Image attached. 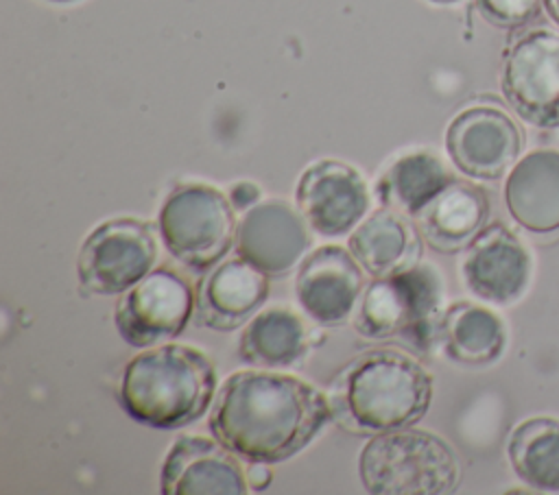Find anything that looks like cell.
I'll return each mask as SVG.
<instances>
[{"mask_svg": "<svg viewBox=\"0 0 559 495\" xmlns=\"http://www.w3.org/2000/svg\"><path fill=\"white\" fill-rule=\"evenodd\" d=\"M328 395L273 371L231 373L212 406V436L249 462H282L299 454L330 419Z\"/></svg>", "mask_w": 559, "mask_h": 495, "instance_id": "1", "label": "cell"}, {"mask_svg": "<svg viewBox=\"0 0 559 495\" xmlns=\"http://www.w3.org/2000/svg\"><path fill=\"white\" fill-rule=\"evenodd\" d=\"M432 377L411 355L373 349L352 358L332 379V419L352 434H382L415 425L430 408Z\"/></svg>", "mask_w": 559, "mask_h": 495, "instance_id": "2", "label": "cell"}, {"mask_svg": "<svg viewBox=\"0 0 559 495\" xmlns=\"http://www.w3.org/2000/svg\"><path fill=\"white\" fill-rule=\"evenodd\" d=\"M216 388L212 360L186 345H155L133 355L120 377L118 401L138 423L175 430L210 408Z\"/></svg>", "mask_w": 559, "mask_h": 495, "instance_id": "3", "label": "cell"}, {"mask_svg": "<svg viewBox=\"0 0 559 495\" xmlns=\"http://www.w3.org/2000/svg\"><path fill=\"white\" fill-rule=\"evenodd\" d=\"M443 314L439 270L417 262L402 273L373 277L362 292L354 327L365 338H402L426 353L441 340Z\"/></svg>", "mask_w": 559, "mask_h": 495, "instance_id": "4", "label": "cell"}, {"mask_svg": "<svg viewBox=\"0 0 559 495\" xmlns=\"http://www.w3.org/2000/svg\"><path fill=\"white\" fill-rule=\"evenodd\" d=\"M360 482L376 495H443L461 478L454 449L428 430L376 434L358 456Z\"/></svg>", "mask_w": 559, "mask_h": 495, "instance_id": "5", "label": "cell"}, {"mask_svg": "<svg viewBox=\"0 0 559 495\" xmlns=\"http://www.w3.org/2000/svg\"><path fill=\"white\" fill-rule=\"evenodd\" d=\"M236 227L229 196L207 183L177 185L157 216L159 238L168 253L194 270L223 262L234 246Z\"/></svg>", "mask_w": 559, "mask_h": 495, "instance_id": "6", "label": "cell"}, {"mask_svg": "<svg viewBox=\"0 0 559 495\" xmlns=\"http://www.w3.org/2000/svg\"><path fill=\"white\" fill-rule=\"evenodd\" d=\"M500 89L520 120L535 129H559V28H518L502 52Z\"/></svg>", "mask_w": 559, "mask_h": 495, "instance_id": "7", "label": "cell"}, {"mask_svg": "<svg viewBox=\"0 0 559 495\" xmlns=\"http://www.w3.org/2000/svg\"><path fill=\"white\" fill-rule=\"evenodd\" d=\"M155 257V236L144 220H105L79 249V283L90 294H122L153 270Z\"/></svg>", "mask_w": 559, "mask_h": 495, "instance_id": "8", "label": "cell"}, {"mask_svg": "<svg viewBox=\"0 0 559 495\" xmlns=\"http://www.w3.org/2000/svg\"><path fill=\"white\" fill-rule=\"evenodd\" d=\"M194 310L197 297L190 281L181 273L159 266L120 294L114 321L127 345L146 349L177 338Z\"/></svg>", "mask_w": 559, "mask_h": 495, "instance_id": "9", "label": "cell"}, {"mask_svg": "<svg viewBox=\"0 0 559 495\" xmlns=\"http://www.w3.org/2000/svg\"><path fill=\"white\" fill-rule=\"evenodd\" d=\"M524 148L520 124L500 107L474 105L452 118L445 129L450 161L465 177L496 181L513 168Z\"/></svg>", "mask_w": 559, "mask_h": 495, "instance_id": "10", "label": "cell"}, {"mask_svg": "<svg viewBox=\"0 0 559 495\" xmlns=\"http://www.w3.org/2000/svg\"><path fill=\"white\" fill-rule=\"evenodd\" d=\"M465 288L489 305L518 303L533 279V257L518 233L502 222L487 225L461 262Z\"/></svg>", "mask_w": 559, "mask_h": 495, "instance_id": "11", "label": "cell"}, {"mask_svg": "<svg viewBox=\"0 0 559 495\" xmlns=\"http://www.w3.org/2000/svg\"><path fill=\"white\" fill-rule=\"evenodd\" d=\"M295 201L308 227L325 238L349 233L369 209L362 174L336 159L308 166L295 188Z\"/></svg>", "mask_w": 559, "mask_h": 495, "instance_id": "12", "label": "cell"}, {"mask_svg": "<svg viewBox=\"0 0 559 495\" xmlns=\"http://www.w3.org/2000/svg\"><path fill=\"white\" fill-rule=\"evenodd\" d=\"M236 253L269 277H284L310 246L308 222L286 201H258L236 227Z\"/></svg>", "mask_w": 559, "mask_h": 495, "instance_id": "13", "label": "cell"}, {"mask_svg": "<svg viewBox=\"0 0 559 495\" xmlns=\"http://www.w3.org/2000/svg\"><path fill=\"white\" fill-rule=\"evenodd\" d=\"M362 266L352 251L323 244L308 253L295 277L301 310L321 325L343 323L362 294Z\"/></svg>", "mask_w": 559, "mask_h": 495, "instance_id": "14", "label": "cell"}, {"mask_svg": "<svg viewBox=\"0 0 559 495\" xmlns=\"http://www.w3.org/2000/svg\"><path fill=\"white\" fill-rule=\"evenodd\" d=\"M247 488L240 460L216 438L181 436L162 462L159 491L164 495H242Z\"/></svg>", "mask_w": 559, "mask_h": 495, "instance_id": "15", "label": "cell"}, {"mask_svg": "<svg viewBox=\"0 0 559 495\" xmlns=\"http://www.w3.org/2000/svg\"><path fill=\"white\" fill-rule=\"evenodd\" d=\"M504 205L513 222L528 236L552 242L559 238V148H533L522 155L504 179Z\"/></svg>", "mask_w": 559, "mask_h": 495, "instance_id": "16", "label": "cell"}, {"mask_svg": "<svg viewBox=\"0 0 559 495\" xmlns=\"http://www.w3.org/2000/svg\"><path fill=\"white\" fill-rule=\"evenodd\" d=\"M269 297V275L247 259L218 262L203 279L197 297V318L203 327L231 331L249 323Z\"/></svg>", "mask_w": 559, "mask_h": 495, "instance_id": "17", "label": "cell"}, {"mask_svg": "<svg viewBox=\"0 0 559 495\" xmlns=\"http://www.w3.org/2000/svg\"><path fill=\"white\" fill-rule=\"evenodd\" d=\"M489 196L483 188L454 179L419 214L417 229L430 249L459 253L487 227Z\"/></svg>", "mask_w": 559, "mask_h": 495, "instance_id": "18", "label": "cell"}, {"mask_svg": "<svg viewBox=\"0 0 559 495\" xmlns=\"http://www.w3.org/2000/svg\"><path fill=\"white\" fill-rule=\"evenodd\" d=\"M419 229L404 214L382 207L369 214L349 233V251L371 277L402 273L419 262Z\"/></svg>", "mask_w": 559, "mask_h": 495, "instance_id": "19", "label": "cell"}, {"mask_svg": "<svg viewBox=\"0 0 559 495\" xmlns=\"http://www.w3.org/2000/svg\"><path fill=\"white\" fill-rule=\"evenodd\" d=\"M439 342L454 364L483 369L502 358L507 327L493 310L459 301L445 307Z\"/></svg>", "mask_w": 559, "mask_h": 495, "instance_id": "20", "label": "cell"}, {"mask_svg": "<svg viewBox=\"0 0 559 495\" xmlns=\"http://www.w3.org/2000/svg\"><path fill=\"white\" fill-rule=\"evenodd\" d=\"M452 181L454 174L435 153L413 150L397 157L380 174L376 194L384 207L404 216H417Z\"/></svg>", "mask_w": 559, "mask_h": 495, "instance_id": "21", "label": "cell"}, {"mask_svg": "<svg viewBox=\"0 0 559 495\" xmlns=\"http://www.w3.org/2000/svg\"><path fill=\"white\" fill-rule=\"evenodd\" d=\"M308 351V329L288 307L258 312L242 329L238 355L260 369H286Z\"/></svg>", "mask_w": 559, "mask_h": 495, "instance_id": "22", "label": "cell"}, {"mask_svg": "<svg viewBox=\"0 0 559 495\" xmlns=\"http://www.w3.org/2000/svg\"><path fill=\"white\" fill-rule=\"evenodd\" d=\"M507 458L522 484L559 493V419L531 416L518 423L507 440Z\"/></svg>", "mask_w": 559, "mask_h": 495, "instance_id": "23", "label": "cell"}, {"mask_svg": "<svg viewBox=\"0 0 559 495\" xmlns=\"http://www.w3.org/2000/svg\"><path fill=\"white\" fill-rule=\"evenodd\" d=\"M542 7V0H476L480 17L504 31L528 26L539 15Z\"/></svg>", "mask_w": 559, "mask_h": 495, "instance_id": "24", "label": "cell"}, {"mask_svg": "<svg viewBox=\"0 0 559 495\" xmlns=\"http://www.w3.org/2000/svg\"><path fill=\"white\" fill-rule=\"evenodd\" d=\"M227 196H229L234 209L247 212L249 207H253L260 201V188L255 183H251V181H238V183L231 185Z\"/></svg>", "mask_w": 559, "mask_h": 495, "instance_id": "25", "label": "cell"}, {"mask_svg": "<svg viewBox=\"0 0 559 495\" xmlns=\"http://www.w3.org/2000/svg\"><path fill=\"white\" fill-rule=\"evenodd\" d=\"M245 473H247V486L251 491H264L273 480V473L269 467H264V462H253Z\"/></svg>", "mask_w": 559, "mask_h": 495, "instance_id": "26", "label": "cell"}, {"mask_svg": "<svg viewBox=\"0 0 559 495\" xmlns=\"http://www.w3.org/2000/svg\"><path fill=\"white\" fill-rule=\"evenodd\" d=\"M548 17L555 22V26L559 28V0H542Z\"/></svg>", "mask_w": 559, "mask_h": 495, "instance_id": "27", "label": "cell"}, {"mask_svg": "<svg viewBox=\"0 0 559 495\" xmlns=\"http://www.w3.org/2000/svg\"><path fill=\"white\" fill-rule=\"evenodd\" d=\"M432 4H454V2H461V0H428Z\"/></svg>", "mask_w": 559, "mask_h": 495, "instance_id": "28", "label": "cell"}, {"mask_svg": "<svg viewBox=\"0 0 559 495\" xmlns=\"http://www.w3.org/2000/svg\"><path fill=\"white\" fill-rule=\"evenodd\" d=\"M55 2H68V0H55Z\"/></svg>", "mask_w": 559, "mask_h": 495, "instance_id": "29", "label": "cell"}]
</instances>
